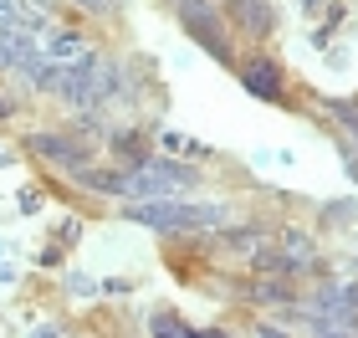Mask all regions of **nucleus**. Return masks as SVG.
Listing matches in <instances>:
<instances>
[{
    "mask_svg": "<svg viewBox=\"0 0 358 338\" xmlns=\"http://www.w3.org/2000/svg\"><path fill=\"white\" fill-rule=\"evenodd\" d=\"M225 10H231V21L246 31V36H271L276 31V6L271 0H225Z\"/></svg>",
    "mask_w": 358,
    "mask_h": 338,
    "instance_id": "7",
    "label": "nucleus"
},
{
    "mask_svg": "<svg viewBox=\"0 0 358 338\" xmlns=\"http://www.w3.org/2000/svg\"><path fill=\"white\" fill-rule=\"evenodd\" d=\"M179 21H185L189 41L210 52L220 67H236V46H231V26H225V10L215 0H179Z\"/></svg>",
    "mask_w": 358,
    "mask_h": 338,
    "instance_id": "2",
    "label": "nucleus"
},
{
    "mask_svg": "<svg viewBox=\"0 0 358 338\" xmlns=\"http://www.w3.org/2000/svg\"><path fill=\"white\" fill-rule=\"evenodd\" d=\"M36 31L0 26V72H36Z\"/></svg>",
    "mask_w": 358,
    "mask_h": 338,
    "instance_id": "5",
    "label": "nucleus"
},
{
    "mask_svg": "<svg viewBox=\"0 0 358 338\" xmlns=\"http://www.w3.org/2000/svg\"><path fill=\"white\" fill-rule=\"evenodd\" d=\"M36 6H52V0H36Z\"/></svg>",
    "mask_w": 358,
    "mask_h": 338,
    "instance_id": "17",
    "label": "nucleus"
},
{
    "mask_svg": "<svg viewBox=\"0 0 358 338\" xmlns=\"http://www.w3.org/2000/svg\"><path fill=\"white\" fill-rule=\"evenodd\" d=\"M149 333H169V338H185V333H194V328H189V323H179L174 313H159L154 323H149Z\"/></svg>",
    "mask_w": 358,
    "mask_h": 338,
    "instance_id": "12",
    "label": "nucleus"
},
{
    "mask_svg": "<svg viewBox=\"0 0 358 338\" xmlns=\"http://www.w3.org/2000/svg\"><path fill=\"white\" fill-rule=\"evenodd\" d=\"M46 52H52L57 62H67V57H77V52H83V36H77V31H57Z\"/></svg>",
    "mask_w": 358,
    "mask_h": 338,
    "instance_id": "11",
    "label": "nucleus"
},
{
    "mask_svg": "<svg viewBox=\"0 0 358 338\" xmlns=\"http://www.w3.org/2000/svg\"><path fill=\"white\" fill-rule=\"evenodd\" d=\"M256 241H262V231H256V225H241V231H225L220 236V246L225 251H256Z\"/></svg>",
    "mask_w": 358,
    "mask_h": 338,
    "instance_id": "10",
    "label": "nucleus"
},
{
    "mask_svg": "<svg viewBox=\"0 0 358 338\" xmlns=\"http://www.w3.org/2000/svg\"><path fill=\"white\" fill-rule=\"evenodd\" d=\"M179 190H194V169L174 159H143L128 169V200H164Z\"/></svg>",
    "mask_w": 358,
    "mask_h": 338,
    "instance_id": "3",
    "label": "nucleus"
},
{
    "mask_svg": "<svg viewBox=\"0 0 358 338\" xmlns=\"http://www.w3.org/2000/svg\"><path fill=\"white\" fill-rule=\"evenodd\" d=\"M26 154H36L52 169H83L92 149L77 134H26Z\"/></svg>",
    "mask_w": 358,
    "mask_h": 338,
    "instance_id": "4",
    "label": "nucleus"
},
{
    "mask_svg": "<svg viewBox=\"0 0 358 338\" xmlns=\"http://www.w3.org/2000/svg\"><path fill=\"white\" fill-rule=\"evenodd\" d=\"M77 236H83V220H62V241H67V246H72Z\"/></svg>",
    "mask_w": 358,
    "mask_h": 338,
    "instance_id": "15",
    "label": "nucleus"
},
{
    "mask_svg": "<svg viewBox=\"0 0 358 338\" xmlns=\"http://www.w3.org/2000/svg\"><path fill=\"white\" fill-rule=\"evenodd\" d=\"M241 87L251 92V98H262V103H282V67H276L271 57H251V62H241Z\"/></svg>",
    "mask_w": 358,
    "mask_h": 338,
    "instance_id": "6",
    "label": "nucleus"
},
{
    "mask_svg": "<svg viewBox=\"0 0 358 338\" xmlns=\"http://www.w3.org/2000/svg\"><path fill=\"white\" fill-rule=\"evenodd\" d=\"M10 113H15V103H10V98H0V118H10Z\"/></svg>",
    "mask_w": 358,
    "mask_h": 338,
    "instance_id": "16",
    "label": "nucleus"
},
{
    "mask_svg": "<svg viewBox=\"0 0 358 338\" xmlns=\"http://www.w3.org/2000/svg\"><path fill=\"white\" fill-rule=\"evenodd\" d=\"M77 10H87V15H108L113 6H118V0H72Z\"/></svg>",
    "mask_w": 358,
    "mask_h": 338,
    "instance_id": "14",
    "label": "nucleus"
},
{
    "mask_svg": "<svg viewBox=\"0 0 358 338\" xmlns=\"http://www.w3.org/2000/svg\"><path fill=\"white\" fill-rule=\"evenodd\" d=\"M15 205H21V216H36V211H41V190H21Z\"/></svg>",
    "mask_w": 358,
    "mask_h": 338,
    "instance_id": "13",
    "label": "nucleus"
},
{
    "mask_svg": "<svg viewBox=\"0 0 358 338\" xmlns=\"http://www.w3.org/2000/svg\"><path fill=\"white\" fill-rule=\"evenodd\" d=\"M77 174V185H87V190H97V195H128V174H113V169H72Z\"/></svg>",
    "mask_w": 358,
    "mask_h": 338,
    "instance_id": "8",
    "label": "nucleus"
},
{
    "mask_svg": "<svg viewBox=\"0 0 358 338\" xmlns=\"http://www.w3.org/2000/svg\"><path fill=\"white\" fill-rule=\"evenodd\" d=\"M108 149H113V154H123L128 164H143V159H149V149H143V139H138V134H108Z\"/></svg>",
    "mask_w": 358,
    "mask_h": 338,
    "instance_id": "9",
    "label": "nucleus"
},
{
    "mask_svg": "<svg viewBox=\"0 0 358 338\" xmlns=\"http://www.w3.org/2000/svg\"><path fill=\"white\" fill-rule=\"evenodd\" d=\"M128 220L149 225V231H164V236H179V231H215V225L231 220L225 205H210V200H134L123 211Z\"/></svg>",
    "mask_w": 358,
    "mask_h": 338,
    "instance_id": "1",
    "label": "nucleus"
}]
</instances>
